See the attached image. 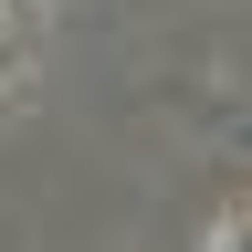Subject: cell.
I'll return each instance as SVG.
<instances>
[{
  "label": "cell",
  "instance_id": "obj_1",
  "mask_svg": "<svg viewBox=\"0 0 252 252\" xmlns=\"http://www.w3.org/2000/svg\"><path fill=\"white\" fill-rule=\"evenodd\" d=\"M220 252H252V210H242V220H231V231H220Z\"/></svg>",
  "mask_w": 252,
  "mask_h": 252
}]
</instances>
